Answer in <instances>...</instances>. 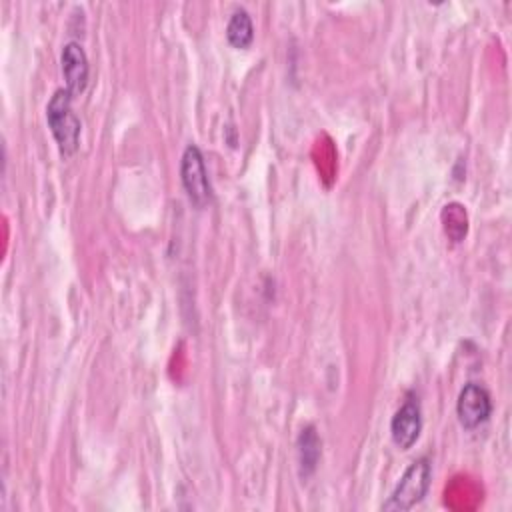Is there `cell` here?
I'll return each mask as SVG.
<instances>
[{
    "label": "cell",
    "mask_w": 512,
    "mask_h": 512,
    "mask_svg": "<svg viewBox=\"0 0 512 512\" xmlns=\"http://www.w3.org/2000/svg\"><path fill=\"white\" fill-rule=\"evenodd\" d=\"M72 98L66 88H60L46 106V122L62 156H72L80 144V120L72 110Z\"/></svg>",
    "instance_id": "cell-1"
},
{
    "label": "cell",
    "mask_w": 512,
    "mask_h": 512,
    "mask_svg": "<svg viewBox=\"0 0 512 512\" xmlns=\"http://www.w3.org/2000/svg\"><path fill=\"white\" fill-rule=\"evenodd\" d=\"M432 482V464L428 458L414 460L398 480L396 488L388 496V500L382 504L384 512H406L420 504L424 496L430 490Z\"/></svg>",
    "instance_id": "cell-2"
},
{
    "label": "cell",
    "mask_w": 512,
    "mask_h": 512,
    "mask_svg": "<svg viewBox=\"0 0 512 512\" xmlns=\"http://www.w3.org/2000/svg\"><path fill=\"white\" fill-rule=\"evenodd\" d=\"M180 180L188 200L196 208H206L212 202V186L204 156L196 144H188L180 158Z\"/></svg>",
    "instance_id": "cell-3"
},
{
    "label": "cell",
    "mask_w": 512,
    "mask_h": 512,
    "mask_svg": "<svg viewBox=\"0 0 512 512\" xmlns=\"http://www.w3.org/2000/svg\"><path fill=\"white\" fill-rule=\"evenodd\" d=\"M456 414L466 430H474L484 424L492 414V400L484 386L468 382L456 400Z\"/></svg>",
    "instance_id": "cell-4"
},
{
    "label": "cell",
    "mask_w": 512,
    "mask_h": 512,
    "mask_svg": "<svg viewBox=\"0 0 512 512\" xmlns=\"http://www.w3.org/2000/svg\"><path fill=\"white\" fill-rule=\"evenodd\" d=\"M422 430V412L416 398H406L404 404L394 412L390 420V436L392 442L400 450H408L416 444Z\"/></svg>",
    "instance_id": "cell-5"
},
{
    "label": "cell",
    "mask_w": 512,
    "mask_h": 512,
    "mask_svg": "<svg viewBox=\"0 0 512 512\" xmlns=\"http://www.w3.org/2000/svg\"><path fill=\"white\" fill-rule=\"evenodd\" d=\"M60 66H62V76L66 80V90L72 96L82 94L88 84L90 66H88V56L78 42L64 44L60 54Z\"/></svg>",
    "instance_id": "cell-6"
},
{
    "label": "cell",
    "mask_w": 512,
    "mask_h": 512,
    "mask_svg": "<svg viewBox=\"0 0 512 512\" xmlns=\"http://www.w3.org/2000/svg\"><path fill=\"white\" fill-rule=\"evenodd\" d=\"M320 436L316 432L314 426H306L302 428L298 442H296V450H298V468H300V476L308 478L314 474L322 448H320Z\"/></svg>",
    "instance_id": "cell-7"
},
{
    "label": "cell",
    "mask_w": 512,
    "mask_h": 512,
    "mask_svg": "<svg viewBox=\"0 0 512 512\" xmlns=\"http://www.w3.org/2000/svg\"><path fill=\"white\" fill-rule=\"evenodd\" d=\"M226 38L230 42V46L244 50L252 44L254 40V26H252V18L244 8H238L232 12L228 26H226Z\"/></svg>",
    "instance_id": "cell-8"
}]
</instances>
